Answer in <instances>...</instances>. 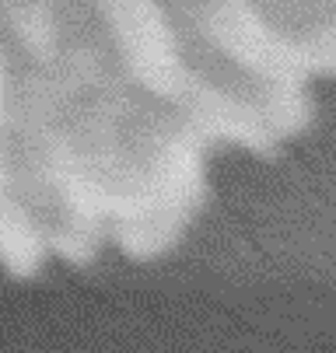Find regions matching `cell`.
Returning a JSON list of instances; mask_svg holds the SVG:
<instances>
[{
    "mask_svg": "<svg viewBox=\"0 0 336 353\" xmlns=\"http://www.w3.org/2000/svg\"><path fill=\"white\" fill-rule=\"evenodd\" d=\"M123 137L140 158L148 185H144L140 210L112 228V241L123 256L151 263L179 245L204 203L207 143L182 123L172 105L151 94L137 102V109L123 123Z\"/></svg>",
    "mask_w": 336,
    "mask_h": 353,
    "instance_id": "6da1fadb",
    "label": "cell"
},
{
    "mask_svg": "<svg viewBox=\"0 0 336 353\" xmlns=\"http://www.w3.org/2000/svg\"><path fill=\"white\" fill-rule=\"evenodd\" d=\"M168 18L197 32L217 53L256 81H291L336 74V21L291 35L263 18L253 0H168Z\"/></svg>",
    "mask_w": 336,
    "mask_h": 353,
    "instance_id": "7a4b0ae2",
    "label": "cell"
},
{
    "mask_svg": "<svg viewBox=\"0 0 336 353\" xmlns=\"http://www.w3.org/2000/svg\"><path fill=\"white\" fill-rule=\"evenodd\" d=\"M53 252H50L46 221L8 196L0 203V266L11 276L25 280V276H35Z\"/></svg>",
    "mask_w": 336,
    "mask_h": 353,
    "instance_id": "3957f363",
    "label": "cell"
},
{
    "mask_svg": "<svg viewBox=\"0 0 336 353\" xmlns=\"http://www.w3.org/2000/svg\"><path fill=\"white\" fill-rule=\"evenodd\" d=\"M8 91H11V53L0 42V140H8Z\"/></svg>",
    "mask_w": 336,
    "mask_h": 353,
    "instance_id": "277c9868",
    "label": "cell"
}]
</instances>
